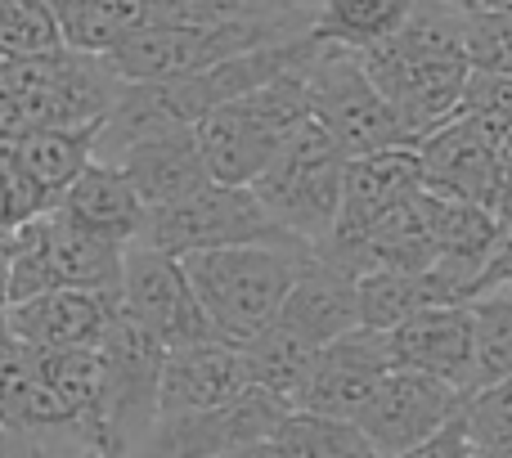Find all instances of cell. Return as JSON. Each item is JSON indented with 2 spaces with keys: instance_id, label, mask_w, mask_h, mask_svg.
I'll return each instance as SVG.
<instances>
[{
  "instance_id": "obj_1",
  "label": "cell",
  "mask_w": 512,
  "mask_h": 458,
  "mask_svg": "<svg viewBox=\"0 0 512 458\" xmlns=\"http://www.w3.org/2000/svg\"><path fill=\"white\" fill-rule=\"evenodd\" d=\"M0 432L54 450H113L99 414V351H45L0 333Z\"/></svg>"
},
{
  "instance_id": "obj_2",
  "label": "cell",
  "mask_w": 512,
  "mask_h": 458,
  "mask_svg": "<svg viewBox=\"0 0 512 458\" xmlns=\"http://www.w3.org/2000/svg\"><path fill=\"white\" fill-rule=\"evenodd\" d=\"M459 9L445 0H418L414 14L373 50H360V63L378 95L400 117L409 140L432 135L441 122H450L459 108L463 81H468V59L459 41Z\"/></svg>"
},
{
  "instance_id": "obj_3",
  "label": "cell",
  "mask_w": 512,
  "mask_h": 458,
  "mask_svg": "<svg viewBox=\"0 0 512 458\" xmlns=\"http://www.w3.org/2000/svg\"><path fill=\"white\" fill-rule=\"evenodd\" d=\"M117 90L122 77L104 63V54L59 45L45 54L0 59V135L99 126Z\"/></svg>"
},
{
  "instance_id": "obj_4",
  "label": "cell",
  "mask_w": 512,
  "mask_h": 458,
  "mask_svg": "<svg viewBox=\"0 0 512 458\" xmlns=\"http://www.w3.org/2000/svg\"><path fill=\"white\" fill-rule=\"evenodd\" d=\"M306 256L310 247L301 243H248L216 247V252H189L180 256V265H185V279L194 288L212 333L221 342L243 346L248 337L274 324Z\"/></svg>"
},
{
  "instance_id": "obj_5",
  "label": "cell",
  "mask_w": 512,
  "mask_h": 458,
  "mask_svg": "<svg viewBox=\"0 0 512 458\" xmlns=\"http://www.w3.org/2000/svg\"><path fill=\"white\" fill-rule=\"evenodd\" d=\"M297 63L288 72H279V77H270L265 86L216 104L194 126L198 153H203L207 176L216 185H252L265 171V162L279 153V144L310 117Z\"/></svg>"
},
{
  "instance_id": "obj_6",
  "label": "cell",
  "mask_w": 512,
  "mask_h": 458,
  "mask_svg": "<svg viewBox=\"0 0 512 458\" xmlns=\"http://www.w3.org/2000/svg\"><path fill=\"white\" fill-rule=\"evenodd\" d=\"M301 90H306V113L342 158H364L382 149H414L400 117L369 81L360 54L342 45H324L310 36V50L297 63Z\"/></svg>"
},
{
  "instance_id": "obj_7",
  "label": "cell",
  "mask_w": 512,
  "mask_h": 458,
  "mask_svg": "<svg viewBox=\"0 0 512 458\" xmlns=\"http://www.w3.org/2000/svg\"><path fill=\"white\" fill-rule=\"evenodd\" d=\"M310 27V18H261V23H221V27H194V23H162L144 18L135 32H126L104 63L122 81H167L207 72L216 63L248 54L256 45L288 41Z\"/></svg>"
},
{
  "instance_id": "obj_8",
  "label": "cell",
  "mask_w": 512,
  "mask_h": 458,
  "mask_svg": "<svg viewBox=\"0 0 512 458\" xmlns=\"http://www.w3.org/2000/svg\"><path fill=\"white\" fill-rule=\"evenodd\" d=\"M342 167L346 158L337 153V144L306 117L248 189L283 234L319 247L342 212Z\"/></svg>"
},
{
  "instance_id": "obj_9",
  "label": "cell",
  "mask_w": 512,
  "mask_h": 458,
  "mask_svg": "<svg viewBox=\"0 0 512 458\" xmlns=\"http://www.w3.org/2000/svg\"><path fill=\"white\" fill-rule=\"evenodd\" d=\"M126 247L104 243L86 229L68 225L59 212H36L9 229V301L36 297L50 288L117 292Z\"/></svg>"
},
{
  "instance_id": "obj_10",
  "label": "cell",
  "mask_w": 512,
  "mask_h": 458,
  "mask_svg": "<svg viewBox=\"0 0 512 458\" xmlns=\"http://www.w3.org/2000/svg\"><path fill=\"white\" fill-rule=\"evenodd\" d=\"M140 243L158 247L167 256H189V252H216V247H248V243H297V238H288L270 221V212H265L261 198L248 185L207 180L198 194L149 212Z\"/></svg>"
},
{
  "instance_id": "obj_11",
  "label": "cell",
  "mask_w": 512,
  "mask_h": 458,
  "mask_svg": "<svg viewBox=\"0 0 512 458\" xmlns=\"http://www.w3.org/2000/svg\"><path fill=\"white\" fill-rule=\"evenodd\" d=\"M99 414H104V436L113 450L131 454V445L149 432L158 414V378L167 346L153 342L135 319L117 306L108 333L99 337Z\"/></svg>"
},
{
  "instance_id": "obj_12",
  "label": "cell",
  "mask_w": 512,
  "mask_h": 458,
  "mask_svg": "<svg viewBox=\"0 0 512 458\" xmlns=\"http://www.w3.org/2000/svg\"><path fill=\"white\" fill-rule=\"evenodd\" d=\"M288 409L292 405L274 391L248 387L225 405L153 418L149 432L131 445L126 458H212L225 450H243V445H265Z\"/></svg>"
},
{
  "instance_id": "obj_13",
  "label": "cell",
  "mask_w": 512,
  "mask_h": 458,
  "mask_svg": "<svg viewBox=\"0 0 512 458\" xmlns=\"http://www.w3.org/2000/svg\"><path fill=\"white\" fill-rule=\"evenodd\" d=\"M117 306H122V315L135 319L153 342L167 346V351L171 346H189V342L216 337L203 306H198L194 288H189L180 256H167L149 243H131L122 252Z\"/></svg>"
},
{
  "instance_id": "obj_14",
  "label": "cell",
  "mask_w": 512,
  "mask_h": 458,
  "mask_svg": "<svg viewBox=\"0 0 512 458\" xmlns=\"http://www.w3.org/2000/svg\"><path fill=\"white\" fill-rule=\"evenodd\" d=\"M463 400H468V391L432 378V373L387 369L378 387L369 391L364 409L355 414V427L364 432V441L378 458H396L414 450L418 441H427L432 432H441L450 418H459Z\"/></svg>"
},
{
  "instance_id": "obj_15",
  "label": "cell",
  "mask_w": 512,
  "mask_h": 458,
  "mask_svg": "<svg viewBox=\"0 0 512 458\" xmlns=\"http://www.w3.org/2000/svg\"><path fill=\"white\" fill-rule=\"evenodd\" d=\"M418 180L445 203L490 207L499 185V135L481 131L468 117H450L414 144Z\"/></svg>"
},
{
  "instance_id": "obj_16",
  "label": "cell",
  "mask_w": 512,
  "mask_h": 458,
  "mask_svg": "<svg viewBox=\"0 0 512 458\" xmlns=\"http://www.w3.org/2000/svg\"><path fill=\"white\" fill-rule=\"evenodd\" d=\"M391 369L387 342L378 328H351V333L333 337L328 346H319L310 360L306 378H301L292 409H310V414L346 418L355 423V414L364 409L369 391L378 387V378Z\"/></svg>"
},
{
  "instance_id": "obj_17",
  "label": "cell",
  "mask_w": 512,
  "mask_h": 458,
  "mask_svg": "<svg viewBox=\"0 0 512 458\" xmlns=\"http://www.w3.org/2000/svg\"><path fill=\"white\" fill-rule=\"evenodd\" d=\"M117 315V292H86V288H50L36 297L9 301L0 333L45 351H81L99 346Z\"/></svg>"
},
{
  "instance_id": "obj_18",
  "label": "cell",
  "mask_w": 512,
  "mask_h": 458,
  "mask_svg": "<svg viewBox=\"0 0 512 458\" xmlns=\"http://www.w3.org/2000/svg\"><path fill=\"white\" fill-rule=\"evenodd\" d=\"M391 369L432 373L441 382H454L459 391H472V315L468 301L459 306H427L418 315L400 319L382 333Z\"/></svg>"
},
{
  "instance_id": "obj_19",
  "label": "cell",
  "mask_w": 512,
  "mask_h": 458,
  "mask_svg": "<svg viewBox=\"0 0 512 458\" xmlns=\"http://www.w3.org/2000/svg\"><path fill=\"white\" fill-rule=\"evenodd\" d=\"M252 382L243 369V355L234 342L207 337V342L171 346L162 355V378H158V414H194V409H212L225 400L243 396Z\"/></svg>"
},
{
  "instance_id": "obj_20",
  "label": "cell",
  "mask_w": 512,
  "mask_h": 458,
  "mask_svg": "<svg viewBox=\"0 0 512 458\" xmlns=\"http://www.w3.org/2000/svg\"><path fill=\"white\" fill-rule=\"evenodd\" d=\"M50 212H59L68 225L86 229V234L117 243V247L140 243L144 225H149V207L140 203V194L122 176V167L117 162H99V158H90L72 176V185L54 198Z\"/></svg>"
},
{
  "instance_id": "obj_21",
  "label": "cell",
  "mask_w": 512,
  "mask_h": 458,
  "mask_svg": "<svg viewBox=\"0 0 512 458\" xmlns=\"http://www.w3.org/2000/svg\"><path fill=\"white\" fill-rule=\"evenodd\" d=\"M274 324L288 328L292 337H301L306 346H315L319 351V346H328L333 337L360 328V310H355V279L310 252L306 265L297 270V279H292V288H288V297H283Z\"/></svg>"
},
{
  "instance_id": "obj_22",
  "label": "cell",
  "mask_w": 512,
  "mask_h": 458,
  "mask_svg": "<svg viewBox=\"0 0 512 458\" xmlns=\"http://www.w3.org/2000/svg\"><path fill=\"white\" fill-rule=\"evenodd\" d=\"M113 162L122 167V176L131 180V189L140 194V203L149 207V212L198 194V189L212 180L203 153H198L194 131H167V135L135 140V144H126Z\"/></svg>"
},
{
  "instance_id": "obj_23",
  "label": "cell",
  "mask_w": 512,
  "mask_h": 458,
  "mask_svg": "<svg viewBox=\"0 0 512 458\" xmlns=\"http://www.w3.org/2000/svg\"><path fill=\"white\" fill-rule=\"evenodd\" d=\"M95 135H99V126L23 131V135H5V153H9V167L23 176V185L50 207L72 185V176L95 158Z\"/></svg>"
},
{
  "instance_id": "obj_24",
  "label": "cell",
  "mask_w": 512,
  "mask_h": 458,
  "mask_svg": "<svg viewBox=\"0 0 512 458\" xmlns=\"http://www.w3.org/2000/svg\"><path fill=\"white\" fill-rule=\"evenodd\" d=\"M459 292L441 270H369L355 279V310L364 328H396L427 306H459Z\"/></svg>"
},
{
  "instance_id": "obj_25",
  "label": "cell",
  "mask_w": 512,
  "mask_h": 458,
  "mask_svg": "<svg viewBox=\"0 0 512 458\" xmlns=\"http://www.w3.org/2000/svg\"><path fill=\"white\" fill-rule=\"evenodd\" d=\"M418 189H423V180H418L414 149H382V153H364V158H346L337 225H364L378 212H387V207L405 203Z\"/></svg>"
},
{
  "instance_id": "obj_26",
  "label": "cell",
  "mask_w": 512,
  "mask_h": 458,
  "mask_svg": "<svg viewBox=\"0 0 512 458\" xmlns=\"http://www.w3.org/2000/svg\"><path fill=\"white\" fill-rule=\"evenodd\" d=\"M418 0H315L310 5V27L306 32L324 45H342V50H373L387 41Z\"/></svg>"
},
{
  "instance_id": "obj_27",
  "label": "cell",
  "mask_w": 512,
  "mask_h": 458,
  "mask_svg": "<svg viewBox=\"0 0 512 458\" xmlns=\"http://www.w3.org/2000/svg\"><path fill=\"white\" fill-rule=\"evenodd\" d=\"M59 41L81 54H108L126 32L149 18L144 0H45Z\"/></svg>"
},
{
  "instance_id": "obj_28",
  "label": "cell",
  "mask_w": 512,
  "mask_h": 458,
  "mask_svg": "<svg viewBox=\"0 0 512 458\" xmlns=\"http://www.w3.org/2000/svg\"><path fill=\"white\" fill-rule=\"evenodd\" d=\"M265 445L270 458H378L355 423L310 409H288Z\"/></svg>"
},
{
  "instance_id": "obj_29",
  "label": "cell",
  "mask_w": 512,
  "mask_h": 458,
  "mask_svg": "<svg viewBox=\"0 0 512 458\" xmlns=\"http://www.w3.org/2000/svg\"><path fill=\"white\" fill-rule=\"evenodd\" d=\"M472 315V391L512 373V283L477 292L468 301Z\"/></svg>"
},
{
  "instance_id": "obj_30",
  "label": "cell",
  "mask_w": 512,
  "mask_h": 458,
  "mask_svg": "<svg viewBox=\"0 0 512 458\" xmlns=\"http://www.w3.org/2000/svg\"><path fill=\"white\" fill-rule=\"evenodd\" d=\"M239 355H243V369H248L252 387L274 391V396H283L292 405V396H297L310 360H315V346H306L301 337H292L288 328L270 324L256 337H248V342L239 346Z\"/></svg>"
},
{
  "instance_id": "obj_31",
  "label": "cell",
  "mask_w": 512,
  "mask_h": 458,
  "mask_svg": "<svg viewBox=\"0 0 512 458\" xmlns=\"http://www.w3.org/2000/svg\"><path fill=\"white\" fill-rule=\"evenodd\" d=\"M144 5H149V18L194 23V27L261 23V18H310V9L279 5V0H144Z\"/></svg>"
},
{
  "instance_id": "obj_32",
  "label": "cell",
  "mask_w": 512,
  "mask_h": 458,
  "mask_svg": "<svg viewBox=\"0 0 512 458\" xmlns=\"http://www.w3.org/2000/svg\"><path fill=\"white\" fill-rule=\"evenodd\" d=\"M459 41L472 72H504V77H512V5L463 14Z\"/></svg>"
},
{
  "instance_id": "obj_33",
  "label": "cell",
  "mask_w": 512,
  "mask_h": 458,
  "mask_svg": "<svg viewBox=\"0 0 512 458\" xmlns=\"http://www.w3.org/2000/svg\"><path fill=\"white\" fill-rule=\"evenodd\" d=\"M59 45V27H54L45 0H0V59L45 54Z\"/></svg>"
},
{
  "instance_id": "obj_34",
  "label": "cell",
  "mask_w": 512,
  "mask_h": 458,
  "mask_svg": "<svg viewBox=\"0 0 512 458\" xmlns=\"http://www.w3.org/2000/svg\"><path fill=\"white\" fill-rule=\"evenodd\" d=\"M463 427H468L472 450H504L512 445V373L490 387L468 391L463 400Z\"/></svg>"
},
{
  "instance_id": "obj_35",
  "label": "cell",
  "mask_w": 512,
  "mask_h": 458,
  "mask_svg": "<svg viewBox=\"0 0 512 458\" xmlns=\"http://www.w3.org/2000/svg\"><path fill=\"white\" fill-rule=\"evenodd\" d=\"M454 117H468L481 131L504 135L512 126V77H504V72H468Z\"/></svg>"
},
{
  "instance_id": "obj_36",
  "label": "cell",
  "mask_w": 512,
  "mask_h": 458,
  "mask_svg": "<svg viewBox=\"0 0 512 458\" xmlns=\"http://www.w3.org/2000/svg\"><path fill=\"white\" fill-rule=\"evenodd\" d=\"M396 458H472V441H468V427H463V414L450 418L441 432H432L427 441H418L414 450H405Z\"/></svg>"
},
{
  "instance_id": "obj_37",
  "label": "cell",
  "mask_w": 512,
  "mask_h": 458,
  "mask_svg": "<svg viewBox=\"0 0 512 458\" xmlns=\"http://www.w3.org/2000/svg\"><path fill=\"white\" fill-rule=\"evenodd\" d=\"M495 283H512V229L504 238H499V247H495V256H490V265L481 270V279H477V292H486V288H495ZM472 292V297H477ZM468 297V301H472Z\"/></svg>"
},
{
  "instance_id": "obj_38",
  "label": "cell",
  "mask_w": 512,
  "mask_h": 458,
  "mask_svg": "<svg viewBox=\"0 0 512 458\" xmlns=\"http://www.w3.org/2000/svg\"><path fill=\"white\" fill-rule=\"evenodd\" d=\"M0 458H95V454H77V450H54V445L18 441V436L0 432Z\"/></svg>"
},
{
  "instance_id": "obj_39",
  "label": "cell",
  "mask_w": 512,
  "mask_h": 458,
  "mask_svg": "<svg viewBox=\"0 0 512 458\" xmlns=\"http://www.w3.org/2000/svg\"><path fill=\"white\" fill-rule=\"evenodd\" d=\"M490 216H495V225L512 229V162H499V185H495V203H490Z\"/></svg>"
},
{
  "instance_id": "obj_40",
  "label": "cell",
  "mask_w": 512,
  "mask_h": 458,
  "mask_svg": "<svg viewBox=\"0 0 512 458\" xmlns=\"http://www.w3.org/2000/svg\"><path fill=\"white\" fill-rule=\"evenodd\" d=\"M9 306V234H0V319Z\"/></svg>"
},
{
  "instance_id": "obj_41",
  "label": "cell",
  "mask_w": 512,
  "mask_h": 458,
  "mask_svg": "<svg viewBox=\"0 0 512 458\" xmlns=\"http://www.w3.org/2000/svg\"><path fill=\"white\" fill-rule=\"evenodd\" d=\"M212 458H270V445H243V450H225Z\"/></svg>"
},
{
  "instance_id": "obj_42",
  "label": "cell",
  "mask_w": 512,
  "mask_h": 458,
  "mask_svg": "<svg viewBox=\"0 0 512 458\" xmlns=\"http://www.w3.org/2000/svg\"><path fill=\"white\" fill-rule=\"evenodd\" d=\"M499 162H512V126L499 135Z\"/></svg>"
},
{
  "instance_id": "obj_43",
  "label": "cell",
  "mask_w": 512,
  "mask_h": 458,
  "mask_svg": "<svg viewBox=\"0 0 512 458\" xmlns=\"http://www.w3.org/2000/svg\"><path fill=\"white\" fill-rule=\"evenodd\" d=\"M486 454V450H481ZM490 458H512V445H504V450H490Z\"/></svg>"
},
{
  "instance_id": "obj_44",
  "label": "cell",
  "mask_w": 512,
  "mask_h": 458,
  "mask_svg": "<svg viewBox=\"0 0 512 458\" xmlns=\"http://www.w3.org/2000/svg\"><path fill=\"white\" fill-rule=\"evenodd\" d=\"M95 458H126V454H122V450H99Z\"/></svg>"
},
{
  "instance_id": "obj_45",
  "label": "cell",
  "mask_w": 512,
  "mask_h": 458,
  "mask_svg": "<svg viewBox=\"0 0 512 458\" xmlns=\"http://www.w3.org/2000/svg\"><path fill=\"white\" fill-rule=\"evenodd\" d=\"M472 458H490V454H481V450H472Z\"/></svg>"
}]
</instances>
